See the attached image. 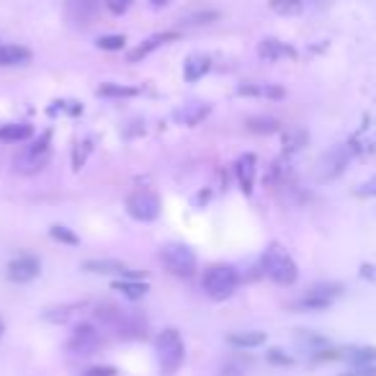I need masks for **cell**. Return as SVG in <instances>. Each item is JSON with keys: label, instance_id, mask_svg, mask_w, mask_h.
Here are the masks:
<instances>
[{"label": "cell", "instance_id": "cell-10", "mask_svg": "<svg viewBox=\"0 0 376 376\" xmlns=\"http://www.w3.org/2000/svg\"><path fill=\"white\" fill-rule=\"evenodd\" d=\"M101 345V335L93 325H77L73 338L67 340V351L75 355H90Z\"/></svg>", "mask_w": 376, "mask_h": 376}, {"label": "cell", "instance_id": "cell-40", "mask_svg": "<svg viewBox=\"0 0 376 376\" xmlns=\"http://www.w3.org/2000/svg\"><path fill=\"white\" fill-rule=\"evenodd\" d=\"M358 273H361V279H366V281H371V284H376V266H371V263H364Z\"/></svg>", "mask_w": 376, "mask_h": 376}, {"label": "cell", "instance_id": "cell-1", "mask_svg": "<svg viewBox=\"0 0 376 376\" xmlns=\"http://www.w3.org/2000/svg\"><path fill=\"white\" fill-rule=\"evenodd\" d=\"M260 268H263V273H266L273 284H279V286H291V284H297V279H299L297 263H294V258H291L281 245H271L268 250L263 253Z\"/></svg>", "mask_w": 376, "mask_h": 376}, {"label": "cell", "instance_id": "cell-42", "mask_svg": "<svg viewBox=\"0 0 376 376\" xmlns=\"http://www.w3.org/2000/svg\"><path fill=\"white\" fill-rule=\"evenodd\" d=\"M150 3H152V8H165L171 0H150Z\"/></svg>", "mask_w": 376, "mask_h": 376}, {"label": "cell", "instance_id": "cell-36", "mask_svg": "<svg viewBox=\"0 0 376 376\" xmlns=\"http://www.w3.org/2000/svg\"><path fill=\"white\" fill-rule=\"evenodd\" d=\"M266 358H268V364H273V366H291L294 364V358L284 353L281 348H271L268 353H266Z\"/></svg>", "mask_w": 376, "mask_h": 376}, {"label": "cell", "instance_id": "cell-14", "mask_svg": "<svg viewBox=\"0 0 376 376\" xmlns=\"http://www.w3.org/2000/svg\"><path fill=\"white\" fill-rule=\"evenodd\" d=\"M258 57L266 62H279V60H297V49L279 39H263L258 44Z\"/></svg>", "mask_w": 376, "mask_h": 376}, {"label": "cell", "instance_id": "cell-37", "mask_svg": "<svg viewBox=\"0 0 376 376\" xmlns=\"http://www.w3.org/2000/svg\"><path fill=\"white\" fill-rule=\"evenodd\" d=\"M106 3V8L111 13H116V16H121V13H127L131 8V3L134 0H103Z\"/></svg>", "mask_w": 376, "mask_h": 376}, {"label": "cell", "instance_id": "cell-26", "mask_svg": "<svg viewBox=\"0 0 376 376\" xmlns=\"http://www.w3.org/2000/svg\"><path fill=\"white\" fill-rule=\"evenodd\" d=\"M114 291H118V294H121V297H127V299L137 301V299H142V297L147 294V284H140V281H134V279L114 281Z\"/></svg>", "mask_w": 376, "mask_h": 376}, {"label": "cell", "instance_id": "cell-30", "mask_svg": "<svg viewBox=\"0 0 376 376\" xmlns=\"http://www.w3.org/2000/svg\"><path fill=\"white\" fill-rule=\"evenodd\" d=\"M310 0H271V11L279 13V16H297L307 8Z\"/></svg>", "mask_w": 376, "mask_h": 376}, {"label": "cell", "instance_id": "cell-13", "mask_svg": "<svg viewBox=\"0 0 376 376\" xmlns=\"http://www.w3.org/2000/svg\"><path fill=\"white\" fill-rule=\"evenodd\" d=\"M353 155H368V152H376V118H366L364 127H358L355 134L351 140L345 142Z\"/></svg>", "mask_w": 376, "mask_h": 376}, {"label": "cell", "instance_id": "cell-25", "mask_svg": "<svg viewBox=\"0 0 376 376\" xmlns=\"http://www.w3.org/2000/svg\"><path fill=\"white\" fill-rule=\"evenodd\" d=\"M330 307H333V301L320 299V297H312V294H304L301 299L291 301L289 304V310H294V312H325V310H330Z\"/></svg>", "mask_w": 376, "mask_h": 376}, {"label": "cell", "instance_id": "cell-3", "mask_svg": "<svg viewBox=\"0 0 376 376\" xmlns=\"http://www.w3.org/2000/svg\"><path fill=\"white\" fill-rule=\"evenodd\" d=\"M201 286H204V291L212 299L222 301V299H229L237 291L240 276H237V271L232 268V266H212V268L204 273Z\"/></svg>", "mask_w": 376, "mask_h": 376}, {"label": "cell", "instance_id": "cell-11", "mask_svg": "<svg viewBox=\"0 0 376 376\" xmlns=\"http://www.w3.org/2000/svg\"><path fill=\"white\" fill-rule=\"evenodd\" d=\"M39 271H42V263L39 258H34V255H18V258H13L8 263V279L16 281V284H29L39 276Z\"/></svg>", "mask_w": 376, "mask_h": 376}, {"label": "cell", "instance_id": "cell-4", "mask_svg": "<svg viewBox=\"0 0 376 376\" xmlns=\"http://www.w3.org/2000/svg\"><path fill=\"white\" fill-rule=\"evenodd\" d=\"M158 361H160V368L165 374H175L183 364V355H186V345H183V338L178 330H162L158 335Z\"/></svg>", "mask_w": 376, "mask_h": 376}, {"label": "cell", "instance_id": "cell-18", "mask_svg": "<svg viewBox=\"0 0 376 376\" xmlns=\"http://www.w3.org/2000/svg\"><path fill=\"white\" fill-rule=\"evenodd\" d=\"M307 145H310V131L304 129V127H286V129L281 131V147H284L286 155L304 150Z\"/></svg>", "mask_w": 376, "mask_h": 376}, {"label": "cell", "instance_id": "cell-2", "mask_svg": "<svg viewBox=\"0 0 376 376\" xmlns=\"http://www.w3.org/2000/svg\"><path fill=\"white\" fill-rule=\"evenodd\" d=\"M98 320L111 327L118 338H145V323L137 314H129L127 310H118L114 304H101L98 307Z\"/></svg>", "mask_w": 376, "mask_h": 376}, {"label": "cell", "instance_id": "cell-29", "mask_svg": "<svg viewBox=\"0 0 376 376\" xmlns=\"http://www.w3.org/2000/svg\"><path fill=\"white\" fill-rule=\"evenodd\" d=\"M245 127L255 134H273V131L281 129V121L273 116H250L245 121Z\"/></svg>", "mask_w": 376, "mask_h": 376}, {"label": "cell", "instance_id": "cell-6", "mask_svg": "<svg viewBox=\"0 0 376 376\" xmlns=\"http://www.w3.org/2000/svg\"><path fill=\"white\" fill-rule=\"evenodd\" d=\"M355 155L348 145H338L333 150H327L317 162V181L320 183H330L335 178H340L348 168V162L353 160Z\"/></svg>", "mask_w": 376, "mask_h": 376}, {"label": "cell", "instance_id": "cell-21", "mask_svg": "<svg viewBox=\"0 0 376 376\" xmlns=\"http://www.w3.org/2000/svg\"><path fill=\"white\" fill-rule=\"evenodd\" d=\"M343 361H348L351 366H374L376 348L374 345H348L343 348Z\"/></svg>", "mask_w": 376, "mask_h": 376}, {"label": "cell", "instance_id": "cell-7", "mask_svg": "<svg viewBox=\"0 0 376 376\" xmlns=\"http://www.w3.org/2000/svg\"><path fill=\"white\" fill-rule=\"evenodd\" d=\"M162 201L160 196L150 191V188H137L127 196V212L140 222H155L160 216Z\"/></svg>", "mask_w": 376, "mask_h": 376}, {"label": "cell", "instance_id": "cell-27", "mask_svg": "<svg viewBox=\"0 0 376 376\" xmlns=\"http://www.w3.org/2000/svg\"><path fill=\"white\" fill-rule=\"evenodd\" d=\"M96 96H101V98H134V96H140V88L116 86V83H103V86H98Z\"/></svg>", "mask_w": 376, "mask_h": 376}, {"label": "cell", "instance_id": "cell-31", "mask_svg": "<svg viewBox=\"0 0 376 376\" xmlns=\"http://www.w3.org/2000/svg\"><path fill=\"white\" fill-rule=\"evenodd\" d=\"M297 343L301 348H307V353H314V351H320V348H327V340H325L323 335L312 333V330H297Z\"/></svg>", "mask_w": 376, "mask_h": 376}, {"label": "cell", "instance_id": "cell-23", "mask_svg": "<svg viewBox=\"0 0 376 376\" xmlns=\"http://www.w3.org/2000/svg\"><path fill=\"white\" fill-rule=\"evenodd\" d=\"M32 134H34V129L29 124H5V127H0V142H8V145L26 142Z\"/></svg>", "mask_w": 376, "mask_h": 376}, {"label": "cell", "instance_id": "cell-35", "mask_svg": "<svg viewBox=\"0 0 376 376\" xmlns=\"http://www.w3.org/2000/svg\"><path fill=\"white\" fill-rule=\"evenodd\" d=\"M219 18V13L216 11H199L194 16H186V23H194V26H201V23H212Z\"/></svg>", "mask_w": 376, "mask_h": 376}, {"label": "cell", "instance_id": "cell-41", "mask_svg": "<svg viewBox=\"0 0 376 376\" xmlns=\"http://www.w3.org/2000/svg\"><path fill=\"white\" fill-rule=\"evenodd\" d=\"M222 376H242V366L227 364L225 368H222Z\"/></svg>", "mask_w": 376, "mask_h": 376}, {"label": "cell", "instance_id": "cell-12", "mask_svg": "<svg viewBox=\"0 0 376 376\" xmlns=\"http://www.w3.org/2000/svg\"><path fill=\"white\" fill-rule=\"evenodd\" d=\"M83 271L88 273H103V276H124V279H140L137 271H131L127 263L114 258H98V260H86L83 263Z\"/></svg>", "mask_w": 376, "mask_h": 376}, {"label": "cell", "instance_id": "cell-28", "mask_svg": "<svg viewBox=\"0 0 376 376\" xmlns=\"http://www.w3.org/2000/svg\"><path fill=\"white\" fill-rule=\"evenodd\" d=\"M345 286L343 284H335V281H325V284H314L307 289V294L312 297H320V299H327V301H335L338 297H343Z\"/></svg>", "mask_w": 376, "mask_h": 376}, {"label": "cell", "instance_id": "cell-38", "mask_svg": "<svg viewBox=\"0 0 376 376\" xmlns=\"http://www.w3.org/2000/svg\"><path fill=\"white\" fill-rule=\"evenodd\" d=\"M118 371L114 368V366H90V368H86L80 376H116Z\"/></svg>", "mask_w": 376, "mask_h": 376}, {"label": "cell", "instance_id": "cell-24", "mask_svg": "<svg viewBox=\"0 0 376 376\" xmlns=\"http://www.w3.org/2000/svg\"><path fill=\"white\" fill-rule=\"evenodd\" d=\"M227 343L235 345V348H258L266 343V333L260 330H245V333H232L227 338Z\"/></svg>", "mask_w": 376, "mask_h": 376}, {"label": "cell", "instance_id": "cell-17", "mask_svg": "<svg viewBox=\"0 0 376 376\" xmlns=\"http://www.w3.org/2000/svg\"><path fill=\"white\" fill-rule=\"evenodd\" d=\"M209 111H212V108L206 106V103L194 101V103H186L183 108H178V111L173 114V118H175L181 127H196V124H201V121L209 116Z\"/></svg>", "mask_w": 376, "mask_h": 376}, {"label": "cell", "instance_id": "cell-34", "mask_svg": "<svg viewBox=\"0 0 376 376\" xmlns=\"http://www.w3.org/2000/svg\"><path fill=\"white\" fill-rule=\"evenodd\" d=\"M353 194L358 196V199H374V196H376V173L371 175V178H368V181L358 183Z\"/></svg>", "mask_w": 376, "mask_h": 376}, {"label": "cell", "instance_id": "cell-5", "mask_svg": "<svg viewBox=\"0 0 376 376\" xmlns=\"http://www.w3.org/2000/svg\"><path fill=\"white\" fill-rule=\"evenodd\" d=\"M52 158V147H49V131H44L42 140H36L34 145L23 147L16 158H13V168L18 173H36Z\"/></svg>", "mask_w": 376, "mask_h": 376}, {"label": "cell", "instance_id": "cell-32", "mask_svg": "<svg viewBox=\"0 0 376 376\" xmlns=\"http://www.w3.org/2000/svg\"><path fill=\"white\" fill-rule=\"evenodd\" d=\"M98 49H106V52H118V49H124V34H111V36H98Z\"/></svg>", "mask_w": 376, "mask_h": 376}, {"label": "cell", "instance_id": "cell-9", "mask_svg": "<svg viewBox=\"0 0 376 376\" xmlns=\"http://www.w3.org/2000/svg\"><path fill=\"white\" fill-rule=\"evenodd\" d=\"M67 21L75 26H90L98 21L101 0H65Z\"/></svg>", "mask_w": 376, "mask_h": 376}, {"label": "cell", "instance_id": "cell-22", "mask_svg": "<svg viewBox=\"0 0 376 376\" xmlns=\"http://www.w3.org/2000/svg\"><path fill=\"white\" fill-rule=\"evenodd\" d=\"M32 60V52L18 44H0V67H18Z\"/></svg>", "mask_w": 376, "mask_h": 376}, {"label": "cell", "instance_id": "cell-15", "mask_svg": "<svg viewBox=\"0 0 376 376\" xmlns=\"http://www.w3.org/2000/svg\"><path fill=\"white\" fill-rule=\"evenodd\" d=\"M237 96L281 101V98H286V90H284V86H276V83H242L237 88Z\"/></svg>", "mask_w": 376, "mask_h": 376}, {"label": "cell", "instance_id": "cell-20", "mask_svg": "<svg viewBox=\"0 0 376 376\" xmlns=\"http://www.w3.org/2000/svg\"><path fill=\"white\" fill-rule=\"evenodd\" d=\"M209 67H212V60H209L206 54H191V57H186V62H183V77H186L188 83H196V80H201V77L209 73Z\"/></svg>", "mask_w": 376, "mask_h": 376}, {"label": "cell", "instance_id": "cell-39", "mask_svg": "<svg viewBox=\"0 0 376 376\" xmlns=\"http://www.w3.org/2000/svg\"><path fill=\"white\" fill-rule=\"evenodd\" d=\"M340 376H376V364L374 366H351L348 371Z\"/></svg>", "mask_w": 376, "mask_h": 376}, {"label": "cell", "instance_id": "cell-8", "mask_svg": "<svg viewBox=\"0 0 376 376\" xmlns=\"http://www.w3.org/2000/svg\"><path fill=\"white\" fill-rule=\"evenodd\" d=\"M160 260H162V266L171 271L173 276H181V279L194 276L196 255H194V250H191V247H186V245H168V247H162Z\"/></svg>", "mask_w": 376, "mask_h": 376}, {"label": "cell", "instance_id": "cell-33", "mask_svg": "<svg viewBox=\"0 0 376 376\" xmlns=\"http://www.w3.org/2000/svg\"><path fill=\"white\" fill-rule=\"evenodd\" d=\"M49 235H52L57 242H65V245H77V242H80L75 232H73V229H67V227H62V225L49 227Z\"/></svg>", "mask_w": 376, "mask_h": 376}, {"label": "cell", "instance_id": "cell-19", "mask_svg": "<svg viewBox=\"0 0 376 376\" xmlns=\"http://www.w3.org/2000/svg\"><path fill=\"white\" fill-rule=\"evenodd\" d=\"M178 39V34L175 32H165V34H155V36H150L147 42H142L137 49H131L127 57H129V62H140V60H145L147 54H152L158 47H162V44H168V42H175Z\"/></svg>", "mask_w": 376, "mask_h": 376}, {"label": "cell", "instance_id": "cell-43", "mask_svg": "<svg viewBox=\"0 0 376 376\" xmlns=\"http://www.w3.org/2000/svg\"><path fill=\"white\" fill-rule=\"evenodd\" d=\"M0 333H3V320H0Z\"/></svg>", "mask_w": 376, "mask_h": 376}, {"label": "cell", "instance_id": "cell-16", "mask_svg": "<svg viewBox=\"0 0 376 376\" xmlns=\"http://www.w3.org/2000/svg\"><path fill=\"white\" fill-rule=\"evenodd\" d=\"M237 181H240V188L245 191L247 196L253 194V186H255V173H258V160L253 152H245L235 165Z\"/></svg>", "mask_w": 376, "mask_h": 376}]
</instances>
